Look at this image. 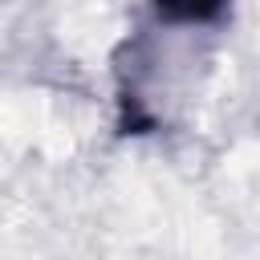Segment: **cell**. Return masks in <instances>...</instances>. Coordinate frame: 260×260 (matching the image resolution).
Instances as JSON below:
<instances>
[{"label":"cell","instance_id":"obj_1","mask_svg":"<svg viewBox=\"0 0 260 260\" xmlns=\"http://www.w3.org/2000/svg\"><path fill=\"white\" fill-rule=\"evenodd\" d=\"M223 0H158V8L175 20H207L211 12H219Z\"/></svg>","mask_w":260,"mask_h":260}]
</instances>
